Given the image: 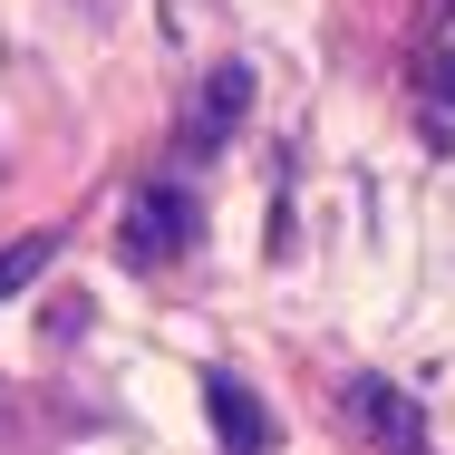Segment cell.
I'll return each mask as SVG.
<instances>
[{"label": "cell", "mask_w": 455, "mask_h": 455, "mask_svg": "<svg viewBox=\"0 0 455 455\" xmlns=\"http://www.w3.org/2000/svg\"><path fill=\"white\" fill-rule=\"evenodd\" d=\"M204 407H213V427H223V455H262L272 446V417L252 407L243 378H204Z\"/></svg>", "instance_id": "obj_4"}, {"label": "cell", "mask_w": 455, "mask_h": 455, "mask_svg": "<svg viewBox=\"0 0 455 455\" xmlns=\"http://www.w3.org/2000/svg\"><path fill=\"white\" fill-rule=\"evenodd\" d=\"M339 417H349V436H368L378 455H427V417H417V397L387 387V378H349V387H339Z\"/></svg>", "instance_id": "obj_1"}, {"label": "cell", "mask_w": 455, "mask_h": 455, "mask_svg": "<svg viewBox=\"0 0 455 455\" xmlns=\"http://www.w3.org/2000/svg\"><path fill=\"white\" fill-rule=\"evenodd\" d=\"M49 252H59V243H49V233H20V243H10V252H0V300H10V291H20V281H39V272H49Z\"/></svg>", "instance_id": "obj_5"}, {"label": "cell", "mask_w": 455, "mask_h": 455, "mask_svg": "<svg viewBox=\"0 0 455 455\" xmlns=\"http://www.w3.org/2000/svg\"><path fill=\"white\" fill-rule=\"evenodd\" d=\"M184 233H194V204H184V184H136L126 194V213H116V243H126V262H175Z\"/></svg>", "instance_id": "obj_2"}, {"label": "cell", "mask_w": 455, "mask_h": 455, "mask_svg": "<svg viewBox=\"0 0 455 455\" xmlns=\"http://www.w3.org/2000/svg\"><path fill=\"white\" fill-rule=\"evenodd\" d=\"M436 97H455V49H446V59H436Z\"/></svg>", "instance_id": "obj_6"}, {"label": "cell", "mask_w": 455, "mask_h": 455, "mask_svg": "<svg viewBox=\"0 0 455 455\" xmlns=\"http://www.w3.org/2000/svg\"><path fill=\"white\" fill-rule=\"evenodd\" d=\"M243 97H252V78H243V68H213V78L194 88V107L175 116V146H223V136L243 126Z\"/></svg>", "instance_id": "obj_3"}]
</instances>
